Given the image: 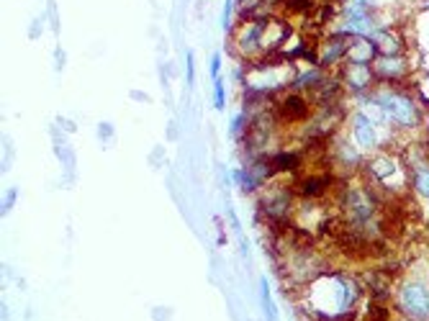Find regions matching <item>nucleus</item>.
Masks as SVG:
<instances>
[{"label": "nucleus", "mask_w": 429, "mask_h": 321, "mask_svg": "<svg viewBox=\"0 0 429 321\" xmlns=\"http://www.w3.org/2000/svg\"><path fill=\"white\" fill-rule=\"evenodd\" d=\"M373 101L378 103V106L388 113V119H391L393 124H399V126H414V124H419V110H417L414 101H409L401 93L381 90Z\"/></svg>", "instance_id": "obj_1"}, {"label": "nucleus", "mask_w": 429, "mask_h": 321, "mask_svg": "<svg viewBox=\"0 0 429 321\" xmlns=\"http://www.w3.org/2000/svg\"><path fill=\"white\" fill-rule=\"evenodd\" d=\"M399 303H401V311L411 319H424L429 313V291L427 285L421 283H409L401 288L399 293Z\"/></svg>", "instance_id": "obj_2"}, {"label": "nucleus", "mask_w": 429, "mask_h": 321, "mask_svg": "<svg viewBox=\"0 0 429 321\" xmlns=\"http://www.w3.org/2000/svg\"><path fill=\"white\" fill-rule=\"evenodd\" d=\"M373 72H375V77L393 83V80H399V77L406 75V62H403V57H399V55H381L373 62Z\"/></svg>", "instance_id": "obj_3"}, {"label": "nucleus", "mask_w": 429, "mask_h": 321, "mask_svg": "<svg viewBox=\"0 0 429 321\" xmlns=\"http://www.w3.org/2000/svg\"><path fill=\"white\" fill-rule=\"evenodd\" d=\"M375 55H378V49H375L373 39L352 37L345 59H350V64H368V62H375Z\"/></svg>", "instance_id": "obj_4"}, {"label": "nucleus", "mask_w": 429, "mask_h": 321, "mask_svg": "<svg viewBox=\"0 0 429 321\" xmlns=\"http://www.w3.org/2000/svg\"><path fill=\"white\" fill-rule=\"evenodd\" d=\"M352 134H355V142L363 144V147H373L378 137H375V124L368 119L365 113H357L352 119Z\"/></svg>", "instance_id": "obj_5"}, {"label": "nucleus", "mask_w": 429, "mask_h": 321, "mask_svg": "<svg viewBox=\"0 0 429 321\" xmlns=\"http://www.w3.org/2000/svg\"><path fill=\"white\" fill-rule=\"evenodd\" d=\"M345 80H347L350 88L363 90V88H368L370 80H373V70H370L368 64H347V70H345Z\"/></svg>", "instance_id": "obj_6"}, {"label": "nucleus", "mask_w": 429, "mask_h": 321, "mask_svg": "<svg viewBox=\"0 0 429 321\" xmlns=\"http://www.w3.org/2000/svg\"><path fill=\"white\" fill-rule=\"evenodd\" d=\"M263 208H265V213L273 221L283 219L285 213H288V208H291V195H288V193H278V195H270V198H265V201H263Z\"/></svg>", "instance_id": "obj_7"}, {"label": "nucleus", "mask_w": 429, "mask_h": 321, "mask_svg": "<svg viewBox=\"0 0 429 321\" xmlns=\"http://www.w3.org/2000/svg\"><path fill=\"white\" fill-rule=\"evenodd\" d=\"M278 110H280L283 119L293 121V119H303L309 106H306V101H303L301 95H285L283 101H280V106H278Z\"/></svg>", "instance_id": "obj_8"}, {"label": "nucleus", "mask_w": 429, "mask_h": 321, "mask_svg": "<svg viewBox=\"0 0 429 321\" xmlns=\"http://www.w3.org/2000/svg\"><path fill=\"white\" fill-rule=\"evenodd\" d=\"M370 39H373L375 49H378L381 55H396V52H401V41H399V37L391 34V31H373Z\"/></svg>", "instance_id": "obj_9"}, {"label": "nucleus", "mask_w": 429, "mask_h": 321, "mask_svg": "<svg viewBox=\"0 0 429 321\" xmlns=\"http://www.w3.org/2000/svg\"><path fill=\"white\" fill-rule=\"evenodd\" d=\"M270 162H273V170H296L298 167V155L283 152V155H275Z\"/></svg>", "instance_id": "obj_10"}, {"label": "nucleus", "mask_w": 429, "mask_h": 321, "mask_svg": "<svg viewBox=\"0 0 429 321\" xmlns=\"http://www.w3.org/2000/svg\"><path fill=\"white\" fill-rule=\"evenodd\" d=\"M327 177H309L301 183V193L303 195H319L321 191H327Z\"/></svg>", "instance_id": "obj_11"}, {"label": "nucleus", "mask_w": 429, "mask_h": 321, "mask_svg": "<svg viewBox=\"0 0 429 321\" xmlns=\"http://www.w3.org/2000/svg\"><path fill=\"white\" fill-rule=\"evenodd\" d=\"M414 188H417L424 198H429V167H419V170H417V175H414Z\"/></svg>", "instance_id": "obj_12"}, {"label": "nucleus", "mask_w": 429, "mask_h": 321, "mask_svg": "<svg viewBox=\"0 0 429 321\" xmlns=\"http://www.w3.org/2000/svg\"><path fill=\"white\" fill-rule=\"evenodd\" d=\"M216 106H219V108L224 106V90H221V83H219V80H216Z\"/></svg>", "instance_id": "obj_13"}]
</instances>
